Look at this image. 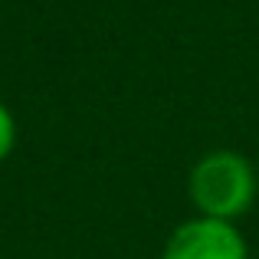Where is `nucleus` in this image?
<instances>
[{
  "label": "nucleus",
  "instance_id": "f03ea898",
  "mask_svg": "<svg viewBox=\"0 0 259 259\" xmlns=\"http://www.w3.org/2000/svg\"><path fill=\"white\" fill-rule=\"evenodd\" d=\"M161 259H249V246L236 223L194 213L167 233Z\"/></svg>",
  "mask_w": 259,
  "mask_h": 259
},
{
  "label": "nucleus",
  "instance_id": "f257e3e1",
  "mask_svg": "<svg viewBox=\"0 0 259 259\" xmlns=\"http://www.w3.org/2000/svg\"><path fill=\"white\" fill-rule=\"evenodd\" d=\"M259 177L246 154L217 148L194 161L187 174V197L200 217L236 223L256 203Z\"/></svg>",
  "mask_w": 259,
  "mask_h": 259
},
{
  "label": "nucleus",
  "instance_id": "7ed1b4c3",
  "mask_svg": "<svg viewBox=\"0 0 259 259\" xmlns=\"http://www.w3.org/2000/svg\"><path fill=\"white\" fill-rule=\"evenodd\" d=\"M13 148H17V118H13L10 105L0 99V164L13 154Z\"/></svg>",
  "mask_w": 259,
  "mask_h": 259
}]
</instances>
